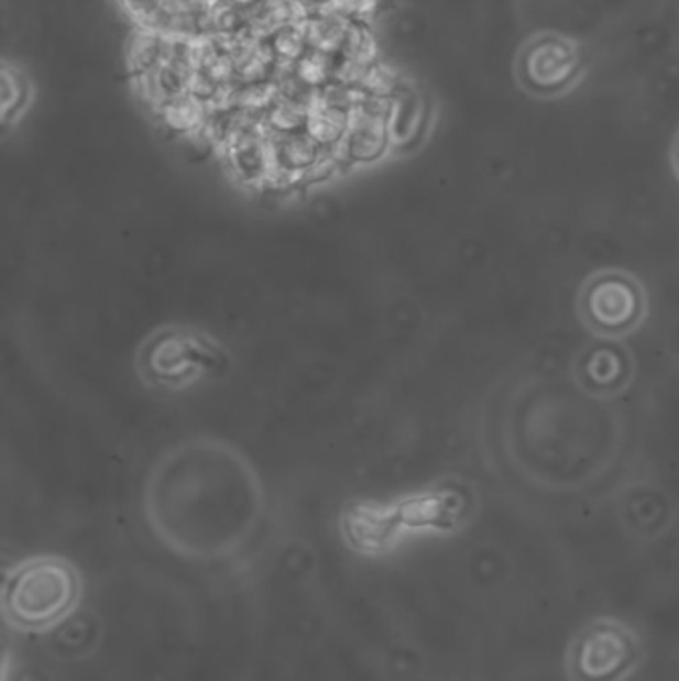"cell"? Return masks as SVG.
<instances>
[{"mask_svg": "<svg viewBox=\"0 0 679 681\" xmlns=\"http://www.w3.org/2000/svg\"><path fill=\"white\" fill-rule=\"evenodd\" d=\"M83 578L61 556H36L11 570L2 586V614L21 631H46L78 608Z\"/></svg>", "mask_w": 679, "mask_h": 681, "instance_id": "1", "label": "cell"}, {"mask_svg": "<svg viewBox=\"0 0 679 681\" xmlns=\"http://www.w3.org/2000/svg\"><path fill=\"white\" fill-rule=\"evenodd\" d=\"M578 323L596 339L626 341L639 333L651 314L648 285L624 267L588 273L574 297Z\"/></svg>", "mask_w": 679, "mask_h": 681, "instance_id": "2", "label": "cell"}, {"mask_svg": "<svg viewBox=\"0 0 679 681\" xmlns=\"http://www.w3.org/2000/svg\"><path fill=\"white\" fill-rule=\"evenodd\" d=\"M584 46L560 31L534 32L514 54V80L524 95L556 100L574 92L584 80Z\"/></svg>", "mask_w": 679, "mask_h": 681, "instance_id": "3", "label": "cell"}, {"mask_svg": "<svg viewBox=\"0 0 679 681\" xmlns=\"http://www.w3.org/2000/svg\"><path fill=\"white\" fill-rule=\"evenodd\" d=\"M638 377V359L626 341L596 339L572 356L570 378L588 397L616 400L632 391Z\"/></svg>", "mask_w": 679, "mask_h": 681, "instance_id": "4", "label": "cell"}, {"mask_svg": "<svg viewBox=\"0 0 679 681\" xmlns=\"http://www.w3.org/2000/svg\"><path fill=\"white\" fill-rule=\"evenodd\" d=\"M432 105L415 86L401 85L393 95L388 132L398 152L417 150L432 128Z\"/></svg>", "mask_w": 679, "mask_h": 681, "instance_id": "5", "label": "cell"}, {"mask_svg": "<svg viewBox=\"0 0 679 681\" xmlns=\"http://www.w3.org/2000/svg\"><path fill=\"white\" fill-rule=\"evenodd\" d=\"M305 24H307L311 48L319 51V53L337 56L346 44L353 21H349L346 14H341L331 7V9H325V11L315 12L309 21H305Z\"/></svg>", "mask_w": 679, "mask_h": 681, "instance_id": "6", "label": "cell"}, {"mask_svg": "<svg viewBox=\"0 0 679 681\" xmlns=\"http://www.w3.org/2000/svg\"><path fill=\"white\" fill-rule=\"evenodd\" d=\"M293 0H253L248 7L250 32L260 39H272L283 26L299 21Z\"/></svg>", "mask_w": 679, "mask_h": 681, "instance_id": "7", "label": "cell"}, {"mask_svg": "<svg viewBox=\"0 0 679 681\" xmlns=\"http://www.w3.org/2000/svg\"><path fill=\"white\" fill-rule=\"evenodd\" d=\"M172 41H174V36L142 29V32L130 44V53H128L130 66H132L136 76L152 73L162 64H166L169 53H172Z\"/></svg>", "mask_w": 679, "mask_h": 681, "instance_id": "8", "label": "cell"}, {"mask_svg": "<svg viewBox=\"0 0 679 681\" xmlns=\"http://www.w3.org/2000/svg\"><path fill=\"white\" fill-rule=\"evenodd\" d=\"M270 43H272L277 58L285 61V63H299L305 54L311 51L307 24L302 21H295L283 26L282 31L273 34Z\"/></svg>", "mask_w": 679, "mask_h": 681, "instance_id": "9", "label": "cell"}, {"mask_svg": "<svg viewBox=\"0 0 679 681\" xmlns=\"http://www.w3.org/2000/svg\"><path fill=\"white\" fill-rule=\"evenodd\" d=\"M335 66H337V56L311 48L299 63H295V70L307 85L321 90L324 86L333 83Z\"/></svg>", "mask_w": 679, "mask_h": 681, "instance_id": "10", "label": "cell"}, {"mask_svg": "<svg viewBox=\"0 0 679 681\" xmlns=\"http://www.w3.org/2000/svg\"><path fill=\"white\" fill-rule=\"evenodd\" d=\"M337 58H346V61H353V63H375V41L365 26H361L359 22H353L346 44H343L341 53L337 54Z\"/></svg>", "mask_w": 679, "mask_h": 681, "instance_id": "11", "label": "cell"}, {"mask_svg": "<svg viewBox=\"0 0 679 681\" xmlns=\"http://www.w3.org/2000/svg\"><path fill=\"white\" fill-rule=\"evenodd\" d=\"M124 4L125 12L144 29L154 31L157 21L164 14L166 0H120Z\"/></svg>", "mask_w": 679, "mask_h": 681, "instance_id": "12", "label": "cell"}, {"mask_svg": "<svg viewBox=\"0 0 679 681\" xmlns=\"http://www.w3.org/2000/svg\"><path fill=\"white\" fill-rule=\"evenodd\" d=\"M26 86L19 73H12V70H4L2 74V106H4V118H9L11 112H19V108L22 106V100L26 98Z\"/></svg>", "mask_w": 679, "mask_h": 681, "instance_id": "13", "label": "cell"}, {"mask_svg": "<svg viewBox=\"0 0 679 681\" xmlns=\"http://www.w3.org/2000/svg\"><path fill=\"white\" fill-rule=\"evenodd\" d=\"M213 7V0H166L164 11L179 17H194L201 19L206 17Z\"/></svg>", "mask_w": 679, "mask_h": 681, "instance_id": "14", "label": "cell"}, {"mask_svg": "<svg viewBox=\"0 0 679 681\" xmlns=\"http://www.w3.org/2000/svg\"><path fill=\"white\" fill-rule=\"evenodd\" d=\"M379 0H335L333 9L346 14L349 21L359 22L375 11Z\"/></svg>", "mask_w": 679, "mask_h": 681, "instance_id": "15", "label": "cell"}, {"mask_svg": "<svg viewBox=\"0 0 679 681\" xmlns=\"http://www.w3.org/2000/svg\"><path fill=\"white\" fill-rule=\"evenodd\" d=\"M293 2L297 4L299 11L311 12V14L331 9L335 4V0H293Z\"/></svg>", "mask_w": 679, "mask_h": 681, "instance_id": "16", "label": "cell"}, {"mask_svg": "<svg viewBox=\"0 0 679 681\" xmlns=\"http://www.w3.org/2000/svg\"><path fill=\"white\" fill-rule=\"evenodd\" d=\"M669 168H671V174H673V178L678 179L679 184V128L678 132L673 134L671 138V144H669Z\"/></svg>", "mask_w": 679, "mask_h": 681, "instance_id": "17", "label": "cell"}]
</instances>
